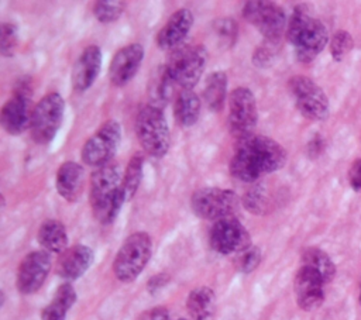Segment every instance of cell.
<instances>
[{"instance_id": "obj_8", "label": "cell", "mask_w": 361, "mask_h": 320, "mask_svg": "<svg viewBox=\"0 0 361 320\" xmlns=\"http://www.w3.org/2000/svg\"><path fill=\"white\" fill-rule=\"evenodd\" d=\"M258 121V110L254 93L244 86L235 87L228 96L227 128L237 140H244L254 134Z\"/></svg>"}, {"instance_id": "obj_28", "label": "cell", "mask_w": 361, "mask_h": 320, "mask_svg": "<svg viewBox=\"0 0 361 320\" xmlns=\"http://www.w3.org/2000/svg\"><path fill=\"white\" fill-rule=\"evenodd\" d=\"M302 265L316 271L326 283H329L336 275V265L331 258L320 248L310 247L302 254Z\"/></svg>"}, {"instance_id": "obj_39", "label": "cell", "mask_w": 361, "mask_h": 320, "mask_svg": "<svg viewBox=\"0 0 361 320\" xmlns=\"http://www.w3.org/2000/svg\"><path fill=\"white\" fill-rule=\"evenodd\" d=\"M168 319H169L168 310L164 306H157L144 312L137 320H168Z\"/></svg>"}, {"instance_id": "obj_35", "label": "cell", "mask_w": 361, "mask_h": 320, "mask_svg": "<svg viewBox=\"0 0 361 320\" xmlns=\"http://www.w3.org/2000/svg\"><path fill=\"white\" fill-rule=\"evenodd\" d=\"M261 262V251L258 247H250L237 254L235 268L243 273H251Z\"/></svg>"}, {"instance_id": "obj_41", "label": "cell", "mask_w": 361, "mask_h": 320, "mask_svg": "<svg viewBox=\"0 0 361 320\" xmlns=\"http://www.w3.org/2000/svg\"><path fill=\"white\" fill-rule=\"evenodd\" d=\"M358 302H360V304H361V289H360V297H358Z\"/></svg>"}, {"instance_id": "obj_21", "label": "cell", "mask_w": 361, "mask_h": 320, "mask_svg": "<svg viewBox=\"0 0 361 320\" xmlns=\"http://www.w3.org/2000/svg\"><path fill=\"white\" fill-rule=\"evenodd\" d=\"M85 179L83 166L75 161H66L56 171L55 187L65 200L75 202L83 190Z\"/></svg>"}, {"instance_id": "obj_36", "label": "cell", "mask_w": 361, "mask_h": 320, "mask_svg": "<svg viewBox=\"0 0 361 320\" xmlns=\"http://www.w3.org/2000/svg\"><path fill=\"white\" fill-rule=\"evenodd\" d=\"M348 182L353 190L361 193V158L355 159L348 169Z\"/></svg>"}, {"instance_id": "obj_34", "label": "cell", "mask_w": 361, "mask_h": 320, "mask_svg": "<svg viewBox=\"0 0 361 320\" xmlns=\"http://www.w3.org/2000/svg\"><path fill=\"white\" fill-rule=\"evenodd\" d=\"M243 206L252 214H264L268 207V200L262 186H255L243 197Z\"/></svg>"}, {"instance_id": "obj_13", "label": "cell", "mask_w": 361, "mask_h": 320, "mask_svg": "<svg viewBox=\"0 0 361 320\" xmlns=\"http://www.w3.org/2000/svg\"><path fill=\"white\" fill-rule=\"evenodd\" d=\"M121 140V127L116 120H107L92 134L82 148V161L90 166L113 162Z\"/></svg>"}, {"instance_id": "obj_19", "label": "cell", "mask_w": 361, "mask_h": 320, "mask_svg": "<svg viewBox=\"0 0 361 320\" xmlns=\"http://www.w3.org/2000/svg\"><path fill=\"white\" fill-rule=\"evenodd\" d=\"M102 51L97 45L86 47L72 69V86L76 92H86L97 79L102 68Z\"/></svg>"}, {"instance_id": "obj_7", "label": "cell", "mask_w": 361, "mask_h": 320, "mask_svg": "<svg viewBox=\"0 0 361 320\" xmlns=\"http://www.w3.org/2000/svg\"><path fill=\"white\" fill-rule=\"evenodd\" d=\"M65 101L56 92L45 94L32 109L30 133L34 142L39 145L49 144L63 120Z\"/></svg>"}, {"instance_id": "obj_27", "label": "cell", "mask_w": 361, "mask_h": 320, "mask_svg": "<svg viewBox=\"0 0 361 320\" xmlns=\"http://www.w3.org/2000/svg\"><path fill=\"white\" fill-rule=\"evenodd\" d=\"M75 300H76V292L73 286L69 282L62 283L56 289L54 299L49 302V304L42 309L41 319L42 320H65L66 313L72 307Z\"/></svg>"}, {"instance_id": "obj_20", "label": "cell", "mask_w": 361, "mask_h": 320, "mask_svg": "<svg viewBox=\"0 0 361 320\" xmlns=\"http://www.w3.org/2000/svg\"><path fill=\"white\" fill-rule=\"evenodd\" d=\"M93 258V250L87 245H72L59 255L56 262V273L62 279L76 281L90 268Z\"/></svg>"}, {"instance_id": "obj_15", "label": "cell", "mask_w": 361, "mask_h": 320, "mask_svg": "<svg viewBox=\"0 0 361 320\" xmlns=\"http://www.w3.org/2000/svg\"><path fill=\"white\" fill-rule=\"evenodd\" d=\"M52 266L51 255L45 250L27 254L18 265L17 289L23 295L35 293L45 282Z\"/></svg>"}, {"instance_id": "obj_1", "label": "cell", "mask_w": 361, "mask_h": 320, "mask_svg": "<svg viewBox=\"0 0 361 320\" xmlns=\"http://www.w3.org/2000/svg\"><path fill=\"white\" fill-rule=\"evenodd\" d=\"M288 152L275 140L252 134L237 141L230 161V173L241 182H255L262 175L276 172L286 164Z\"/></svg>"}, {"instance_id": "obj_17", "label": "cell", "mask_w": 361, "mask_h": 320, "mask_svg": "<svg viewBox=\"0 0 361 320\" xmlns=\"http://www.w3.org/2000/svg\"><path fill=\"white\" fill-rule=\"evenodd\" d=\"M142 59L144 48L141 44L134 42L120 48L109 65V79L111 85L117 87L127 85L138 72Z\"/></svg>"}, {"instance_id": "obj_42", "label": "cell", "mask_w": 361, "mask_h": 320, "mask_svg": "<svg viewBox=\"0 0 361 320\" xmlns=\"http://www.w3.org/2000/svg\"><path fill=\"white\" fill-rule=\"evenodd\" d=\"M178 320H186V319H178Z\"/></svg>"}, {"instance_id": "obj_25", "label": "cell", "mask_w": 361, "mask_h": 320, "mask_svg": "<svg viewBox=\"0 0 361 320\" xmlns=\"http://www.w3.org/2000/svg\"><path fill=\"white\" fill-rule=\"evenodd\" d=\"M37 240L39 245L48 251L55 254H62L68 247V234L65 226L59 220H45L37 234Z\"/></svg>"}, {"instance_id": "obj_29", "label": "cell", "mask_w": 361, "mask_h": 320, "mask_svg": "<svg viewBox=\"0 0 361 320\" xmlns=\"http://www.w3.org/2000/svg\"><path fill=\"white\" fill-rule=\"evenodd\" d=\"M142 171H144V154L135 152L130 158L123 176V192H124L126 202L131 200L137 193L140 183L142 180Z\"/></svg>"}, {"instance_id": "obj_31", "label": "cell", "mask_w": 361, "mask_h": 320, "mask_svg": "<svg viewBox=\"0 0 361 320\" xmlns=\"http://www.w3.org/2000/svg\"><path fill=\"white\" fill-rule=\"evenodd\" d=\"M213 28L219 38V42L224 48H230L235 44V39L238 35V25L233 18H230V17L219 18L214 21Z\"/></svg>"}, {"instance_id": "obj_5", "label": "cell", "mask_w": 361, "mask_h": 320, "mask_svg": "<svg viewBox=\"0 0 361 320\" xmlns=\"http://www.w3.org/2000/svg\"><path fill=\"white\" fill-rule=\"evenodd\" d=\"M152 254L151 237L144 231L128 235L113 262V272L120 282H133L142 272Z\"/></svg>"}, {"instance_id": "obj_10", "label": "cell", "mask_w": 361, "mask_h": 320, "mask_svg": "<svg viewBox=\"0 0 361 320\" xmlns=\"http://www.w3.org/2000/svg\"><path fill=\"white\" fill-rule=\"evenodd\" d=\"M240 206V197L230 189L200 187L190 197L193 213L204 220H221L231 217Z\"/></svg>"}, {"instance_id": "obj_9", "label": "cell", "mask_w": 361, "mask_h": 320, "mask_svg": "<svg viewBox=\"0 0 361 320\" xmlns=\"http://www.w3.org/2000/svg\"><path fill=\"white\" fill-rule=\"evenodd\" d=\"M290 96L299 113L312 121H324L329 117L330 104L324 90L310 78L298 75L288 83Z\"/></svg>"}, {"instance_id": "obj_12", "label": "cell", "mask_w": 361, "mask_h": 320, "mask_svg": "<svg viewBox=\"0 0 361 320\" xmlns=\"http://www.w3.org/2000/svg\"><path fill=\"white\" fill-rule=\"evenodd\" d=\"M31 80L30 78H21L16 86L13 96L3 104L0 111V124L3 130L10 135H18L31 123Z\"/></svg>"}, {"instance_id": "obj_23", "label": "cell", "mask_w": 361, "mask_h": 320, "mask_svg": "<svg viewBox=\"0 0 361 320\" xmlns=\"http://www.w3.org/2000/svg\"><path fill=\"white\" fill-rule=\"evenodd\" d=\"M173 85L176 83L171 78L166 66L162 65L157 68L147 86V93L149 97L148 103L158 109L165 107L173 94Z\"/></svg>"}, {"instance_id": "obj_38", "label": "cell", "mask_w": 361, "mask_h": 320, "mask_svg": "<svg viewBox=\"0 0 361 320\" xmlns=\"http://www.w3.org/2000/svg\"><path fill=\"white\" fill-rule=\"evenodd\" d=\"M306 151H307V156L314 159L317 156H320L324 151V140L320 137V135H314L309 142H307V147H306Z\"/></svg>"}, {"instance_id": "obj_11", "label": "cell", "mask_w": 361, "mask_h": 320, "mask_svg": "<svg viewBox=\"0 0 361 320\" xmlns=\"http://www.w3.org/2000/svg\"><path fill=\"white\" fill-rule=\"evenodd\" d=\"M243 17L252 24L271 44H276L288 27L286 16L282 7L274 1H245L243 7Z\"/></svg>"}, {"instance_id": "obj_32", "label": "cell", "mask_w": 361, "mask_h": 320, "mask_svg": "<svg viewBox=\"0 0 361 320\" xmlns=\"http://www.w3.org/2000/svg\"><path fill=\"white\" fill-rule=\"evenodd\" d=\"M353 47H354V39L348 31L345 30L336 31L330 39L331 58L336 62H341L345 58V55L353 49Z\"/></svg>"}, {"instance_id": "obj_40", "label": "cell", "mask_w": 361, "mask_h": 320, "mask_svg": "<svg viewBox=\"0 0 361 320\" xmlns=\"http://www.w3.org/2000/svg\"><path fill=\"white\" fill-rule=\"evenodd\" d=\"M169 282V275L166 273H158V275H154L149 278L148 283H147V289L149 293H157L159 289H162L166 283Z\"/></svg>"}, {"instance_id": "obj_33", "label": "cell", "mask_w": 361, "mask_h": 320, "mask_svg": "<svg viewBox=\"0 0 361 320\" xmlns=\"http://www.w3.org/2000/svg\"><path fill=\"white\" fill-rule=\"evenodd\" d=\"M18 44V28L13 23H1L0 27V52L3 56H11Z\"/></svg>"}, {"instance_id": "obj_2", "label": "cell", "mask_w": 361, "mask_h": 320, "mask_svg": "<svg viewBox=\"0 0 361 320\" xmlns=\"http://www.w3.org/2000/svg\"><path fill=\"white\" fill-rule=\"evenodd\" d=\"M89 202L99 223L110 224L114 221L126 202L121 168L117 162L103 165L92 173Z\"/></svg>"}, {"instance_id": "obj_14", "label": "cell", "mask_w": 361, "mask_h": 320, "mask_svg": "<svg viewBox=\"0 0 361 320\" xmlns=\"http://www.w3.org/2000/svg\"><path fill=\"white\" fill-rule=\"evenodd\" d=\"M210 247L223 255L240 254L251 247V235L247 228L234 217L217 220L210 228Z\"/></svg>"}, {"instance_id": "obj_30", "label": "cell", "mask_w": 361, "mask_h": 320, "mask_svg": "<svg viewBox=\"0 0 361 320\" xmlns=\"http://www.w3.org/2000/svg\"><path fill=\"white\" fill-rule=\"evenodd\" d=\"M126 8V3L120 0H97L93 3V14L97 21L103 24L113 23L118 20Z\"/></svg>"}, {"instance_id": "obj_26", "label": "cell", "mask_w": 361, "mask_h": 320, "mask_svg": "<svg viewBox=\"0 0 361 320\" xmlns=\"http://www.w3.org/2000/svg\"><path fill=\"white\" fill-rule=\"evenodd\" d=\"M227 73L223 70L212 72L204 82L203 100L210 111H220L224 107L227 96Z\"/></svg>"}, {"instance_id": "obj_3", "label": "cell", "mask_w": 361, "mask_h": 320, "mask_svg": "<svg viewBox=\"0 0 361 320\" xmlns=\"http://www.w3.org/2000/svg\"><path fill=\"white\" fill-rule=\"evenodd\" d=\"M286 38L293 47L296 59L307 63L324 49L329 34L319 18L313 17L305 7L298 6L288 20Z\"/></svg>"}, {"instance_id": "obj_18", "label": "cell", "mask_w": 361, "mask_h": 320, "mask_svg": "<svg viewBox=\"0 0 361 320\" xmlns=\"http://www.w3.org/2000/svg\"><path fill=\"white\" fill-rule=\"evenodd\" d=\"M193 25V14L189 8H179L169 16L157 34V45L164 51H175L182 47Z\"/></svg>"}, {"instance_id": "obj_24", "label": "cell", "mask_w": 361, "mask_h": 320, "mask_svg": "<svg viewBox=\"0 0 361 320\" xmlns=\"http://www.w3.org/2000/svg\"><path fill=\"white\" fill-rule=\"evenodd\" d=\"M200 114V99L192 89H182L173 103L176 124L188 128L196 124Z\"/></svg>"}, {"instance_id": "obj_22", "label": "cell", "mask_w": 361, "mask_h": 320, "mask_svg": "<svg viewBox=\"0 0 361 320\" xmlns=\"http://www.w3.org/2000/svg\"><path fill=\"white\" fill-rule=\"evenodd\" d=\"M186 307L192 320H214L216 295L209 286H197L188 295Z\"/></svg>"}, {"instance_id": "obj_4", "label": "cell", "mask_w": 361, "mask_h": 320, "mask_svg": "<svg viewBox=\"0 0 361 320\" xmlns=\"http://www.w3.org/2000/svg\"><path fill=\"white\" fill-rule=\"evenodd\" d=\"M135 133L142 149L148 155L162 158L168 152L171 135L162 109L149 103L144 104L135 118Z\"/></svg>"}, {"instance_id": "obj_6", "label": "cell", "mask_w": 361, "mask_h": 320, "mask_svg": "<svg viewBox=\"0 0 361 320\" xmlns=\"http://www.w3.org/2000/svg\"><path fill=\"white\" fill-rule=\"evenodd\" d=\"M206 63L207 49L200 44H193L172 51L165 66L176 85L182 89H192L200 80Z\"/></svg>"}, {"instance_id": "obj_37", "label": "cell", "mask_w": 361, "mask_h": 320, "mask_svg": "<svg viewBox=\"0 0 361 320\" xmlns=\"http://www.w3.org/2000/svg\"><path fill=\"white\" fill-rule=\"evenodd\" d=\"M272 59V49L267 45H261L257 47V49L252 54V62L255 66H267Z\"/></svg>"}, {"instance_id": "obj_16", "label": "cell", "mask_w": 361, "mask_h": 320, "mask_svg": "<svg viewBox=\"0 0 361 320\" xmlns=\"http://www.w3.org/2000/svg\"><path fill=\"white\" fill-rule=\"evenodd\" d=\"M324 285L326 282L316 271L302 265L293 281L298 306L306 312L320 307L324 300Z\"/></svg>"}]
</instances>
